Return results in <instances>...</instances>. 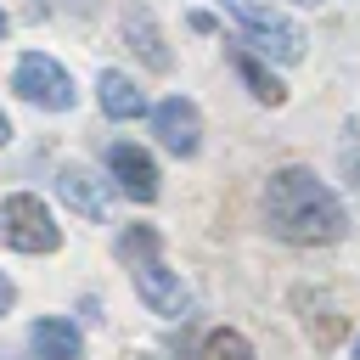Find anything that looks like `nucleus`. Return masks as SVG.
<instances>
[{"mask_svg":"<svg viewBox=\"0 0 360 360\" xmlns=\"http://www.w3.org/2000/svg\"><path fill=\"white\" fill-rule=\"evenodd\" d=\"M107 169H112V180L124 186V197H135V202H152V197H158V163H152L135 141H118V146L107 152Z\"/></svg>","mask_w":360,"mask_h":360,"instance_id":"obj_8","label":"nucleus"},{"mask_svg":"<svg viewBox=\"0 0 360 360\" xmlns=\"http://www.w3.org/2000/svg\"><path fill=\"white\" fill-rule=\"evenodd\" d=\"M197 360H253V349H248V338L242 332H208L202 338V349H197Z\"/></svg>","mask_w":360,"mask_h":360,"instance_id":"obj_13","label":"nucleus"},{"mask_svg":"<svg viewBox=\"0 0 360 360\" xmlns=\"http://www.w3.org/2000/svg\"><path fill=\"white\" fill-rule=\"evenodd\" d=\"M264 225L292 248H321L349 231V214L332 186L315 180V169H276L264 186Z\"/></svg>","mask_w":360,"mask_h":360,"instance_id":"obj_1","label":"nucleus"},{"mask_svg":"<svg viewBox=\"0 0 360 360\" xmlns=\"http://www.w3.org/2000/svg\"><path fill=\"white\" fill-rule=\"evenodd\" d=\"M0 34H6V11H0Z\"/></svg>","mask_w":360,"mask_h":360,"instance_id":"obj_20","label":"nucleus"},{"mask_svg":"<svg viewBox=\"0 0 360 360\" xmlns=\"http://www.w3.org/2000/svg\"><path fill=\"white\" fill-rule=\"evenodd\" d=\"M152 129H158V141H163L174 158H191V152L202 146V112H197L186 96H169V101L152 112Z\"/></svg>","mask_w":360,"mask_h":360,"instance_id":"obj_6","label":"nucleus"},{"mask_svg":"<svg viewBox=\"0 0 360 360\" xmlns=\"http://www.w3.org/2000/svg\"><path fill=\"white\" fill-rule=\"evenodd\" d=\"M124 34H129V45L141 51V62H146L152 73H169V51H163V34H158V22H152V11H146V6H129Z\"/></svg>","mask_w":360,"mask_h":360,"instance_id":"obj_11","label":"nucleus"},{"mask_svg":"<svg viewBox=\"0 0 360 360\" xmlns=\"http://www.w3.org/2000/svg\"><path fill=\"white\" fill-rule=\"evenodd\" d=\"M225 11L242 22L248 45H259L264 56H276V62H304V28H298L292 17H281L276 6H264V0H225Z\"/></svg>","mask_w":360,"mask_h":360,"instance_id":"obj_3","label":"nucleus"},{"mask_svg":"<svg viewBox=\"0 0 360 360\" xmlns=\"http://www.w3.org/2000/svg\"><path fill=\"white\" fill-rule=\"evenodd\" d=\"M354 191H360V163H354Z\"/></svg>","mask_w":360,"mask_h":360,"instance_id":"obj_18","label":"nucleus"},{"mask_svg":"<svg viewBox=\"0 0 360 360\" xmlns=\"http://www.w3.org/2000/svg\"><path fill=\"white\" fill-rule=\"evenodd\" d=\"M6 141H11V118L0 112V146H6Z\"/></svg>","mask_w":360,"mask_h":360,"instance_id":"obj_16","label":"nucleus"},{"mask_svg":"<svg viewBox=\"0 0 360 360\" xmlns=\"http://www.w3.org/2000/svg\"><path fill=\"white\" fill-rule=\"evenodd\" d=\"M62 6H68V11H96L101 0H62Z\"/></svg>","mask_w":360,"mask_h":360,"instance_id":"obj_15","label":"nucleus"},{"mask_svg":"<svg viewBox=\"0 0 360 360\" xmlns=\"http://www.w3.org/2000/svg\"><path fill=\"white\" fill-rule=\"evenodd\" d=\"M11 90H17L22 101H34V107H51V112H68V107H73V79H68V68L51 62V56H39V51H28V56L17 62Z\"/></svg>","mask_w":360,"mask_h":360,"instance_id":"obj_5","label":"nucleus"},{"mask_svg":"<svg viewBox=\"0 0 360 360\" xmlns=\"http://www.w3.org/2000/svg\"><path fill=\"white\" fill-rule=\"evenodd\" d=\"M118 259L129 264V276H135V292L146 298V309L152 315H169V321H180L186 309H191V292H186V281L158 259V231L152 225H135V231H124L118 236Z\"/></svg>","mask_w":360,"mask_h":360,"instance_id":"obj_2","label":"nucleus"},{"mask_svg":"<svg viewBox=\"0 0 360 360\" xmlns=\"http://www.w3.org/2000/svg\"><path fill=\"white\" fill-rule=\"evenodd\" d=\"M96 96H101V112H107V118H141V112H146V96H141L135 79L118 73V68H107V73L96 79Z\"/></svg>","mask_w":360,"mask_h":360,"instance_id":"obj_10","label":"nucleus"},{"mask_svg":"<svg viewBox=\"0 0 360 360\" xmlns=\"http://www.w3.org/2000/svg\"><path fill=\"white\" fill-rule=\"evenodd\" d=\"M354 360H360V338H354Z\"/></svg>","mask_w":360,"mask_h":360,"instance_id":"obj_19","label":"nucleus"},{"mask_svg":"<svg viewBox=\"0 0 360 360\" xmlns=\"http://www.w3.org/2000/svg\"><path fill=\"white\" fill-rule=\"evenodd\" d=\"M28 338H34V360H79L84 354L79 326L73 321H56V315H39Z\"/></svg>","mask_w":360,"mask_h":360,"instance_id":"obj_9","label":"nucleus"},{"mask_svg":"<svg viewBox=\"0 0 360 360\" xmlns=\"http://www.w3.org/2000/svg\"><path fill=\"white\" fill-rule=\"evenodd\" d=\"M11 304H17V287H11V281H6V276H0V315H6V309H11Z\"/></svg>","mask_w":360,"mask_h":360,"instance_id":"obj_14","label":"nucleus"},{"mask_svg":"<svg viewBox=\"0 0 360 360\" xmlns=\"http://www.w3.org/2000/svg\"><path fill=\"white\" fill-rule=\"evenodd\" d=\"M0 236H6L17 253H56V248H62V231H56L51 208H45L39 197H28V191H17V197L0 202Z\"/></svg>","mask_w":360,"mask_h":360,"instance_id":"obj_4","label":"nucleus"},{"mask_svg":"<svg viewBox=\"0 0 360 360\" xmlns=\"http://www.w3.org/2000/svg\"><path fill=\"white\" fill-rule=\"evenodd\" d=\"M0 360H34V354H0Z\"/></svg>","mask_w":360,"mask_h":360,"instance_id":"obj_17","label":"nucleus"},{"mask_svg":"<svg viewBox=\"0 0 360 360\" xmlns=\"http://www.w3.org/2000/svg\"><path fill=\"white\" fill-rule=\"evenodd\" d=\"M304 6H315V0H304Z\"/></svg>","mask_w":360,"mask_h":360,"instance_id":"obj_21","label":"nucleus"},{"mask_svg":"<svg viewBox=\"0 0 360 360\" xmlns=\"http://www.w3.org/2000/svg\"><path fill=\"white\" fill-rule=\"evenodd\" d=\"M231 62H236L242 84H248L259 101H270V107H281V101H287V84H281V79H276V73H270L259 56H248V51H231Z\"/></svg>","mask_w":360,"mask_h":360,"instance_id":"obj_12","label":"nucleus"},{"mask_svg":"<svg viewBox=\"0 0 360 360\" xmlns=\"http://www.w3.org/2000/svg\"><path fill=\"white\" fill-rule=\"evenodd\" d=\"M56 191H62V202H68L73 214H84V219H107L112 191H107V180H101L96 169H84V163H62V169H56Z\"/></svg>","mask_w":360,"mask_h":360,"instance_id":"obj_7","label":"nucleus"}]
</instances>
